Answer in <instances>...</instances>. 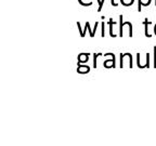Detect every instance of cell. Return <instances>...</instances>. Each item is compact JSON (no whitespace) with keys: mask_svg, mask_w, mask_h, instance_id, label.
<instances>
[{"mask_svg":"<svg viewBox=\"0 0 156 146\" xmlns=\"http://www.w3.org/2000/svg\"><path fill=\"white\" fill-rule=\"evenodd\" d=\"M132 55L130 53H122L120 54V67L122 68H132Z\"/></svg>","mask_w":156,"mask_h":146,"instance_id":"obj_1","label":"cell"},{"mask_svg":"<svg viewBox=\"0 0 156 146\" xmlns=\"http://www.w3.org/2000/svg\"><path fill=\"white\" fill-rule=\"evenodd\" d=\"M122 19H124V16H122V14L119 15V32H118V36L119 37H122L124 36V28L125 27H128L129 28V37L131 38L132 37V24L130 22H124L122 21Z\"/></svg>","mask_w":156,"mask_h":146,"instance_id":"obj_2","label":"cell"},{"mask_svg":"<svg viewBox=\"0 0 156 146\" xmlns=\"http://www.w3.org/2000/svg\"><path fill=\"white\" fill-rule=\"evenodd\" d=\"M136 65H138L139 68H141V69L151 67V63H150V53H145V62L141 61V54L136 53Z\"/></svg>","mask_w":156,"mask_h":146,"instance_id":"obj_3","label":"cell"},{"mask_svg":"<svg viewBox=\"0 0 156 146\" xmlns=\"http://www.w3.org/2000/svg\"><path fill=\"white\" fill-rule=\"evenodd\" d=\"M89 71H90V66L85 65V64H78V66H77V73L78 74L83 75V74H88Z\"/></svg>","mask_w":156,"mask_h":146,"instance_id":"obj_4","label":"cell"},{"mask_svg":"<svg viewBox=\"0 0 156 146\" xmlns=\"http://www.w3.org/2000/svg\"><path fill=\"white\" fill-rule=\"evenodd\" d=\"M89 56H90V54H89V53H80V54H78V56H77L78 64H86L88 61H89Z\"/></svg>","mask_w":156,"mask_h":146,"instance_id":"obj_5","label":"cell"},{"mask_svg":"<svg viewBox=\"0 0 156 146\" xmlns=\"http://www.w3.org/2000/svg\"><path fill=\"white\" fill-rule=\"evenodd\" d=\"M143 25H144V35H145V37H147V38H151L152 35L149 33V28H150V26L152 25V22H151V21H149V19H147V17H146V19H144Z\"/></svg>","mask_w":156,"mask_h":146,"instance_id":"obj_6","label":"cell"},{"mask_svg":"<svg viewBox=\"0 0 156 146\" xmlns=\"http://www.w3.org/2000/svg\"><path fill=\"white\" fill-rule=\"evenodd\" d=\"M116 58H115V56H113L111 60H106V61L103 62V66H104L105 68H115L116 67Z\"/></svg>","mask_w":156,"mask_h":146,"instance_id":"obj_7","label":"cell"},{"mask_svg":"<svg viewBox=\"0 0 156 146\" xmlns=\"http://www.w3.org/2000/svg\"><path fill=\"white\" fill-rule=\"evenodd\" d=\"M151 2L152 0H138V11L141 12L142 7H149Z\"/></svg>","mask_w":156,"mask_h":146,"instance_id":"obj_8","label":"cell"},{"mask_svg":"<svg viewBox=\"0 0 156 146\" xmlns=\"http://www.w3.org/2000/svg\"><path fill=\"white\" fill-rule=\"evenodd\" d=\"M86 25H87V27H88V30L90 32V37H91V38H93V37H94V35H95V32H97V29H98V26L100 25V23H99V22H95L93 29L90 27V23H89V22H86Z\"/></svg>","mask_w":156,"mask_h":146,"instance_id":"obj_9","label":"cell"},{"mask_svg":"<svg viewBox=\"0 0 156 146\" xmlns=\"http://www.w3.org/2000/svg\"><path fill=\"white\" fill-rule=\"evenodd\" d=\"M116 24V23L113 21V19H110V21H108V26H110V36L112 37V38H115L116 36V34L114 33V30H113V26Z\"/></svg>","mask_w":156,"mask_h":146,"instance_id":"obj_10","label":"cell"},{"mask_svg":"<svg viewBox=\"0 0 156 146\" xmlns=\"http://www.w3.org/2000/svg\"><path fill=\"white\" fill-rule=\"evenodd\" d=\"M78 3L83 7H91L93 5V0H78Z\"/></svg>","mask_w":156,"mask_h":146,"instance_id":"obj_11","label":"cell"},{"mask_svg":"<svg viewBox=\"0 0 156 146\" xmlns=\"http://www.w3.org/2000/svg\"><path fill=\"white\" fill-rule=\"evenodd\" d=\"M119 1L124 7H130L134 3V0H119Z\"/></svg>","mask_w":156,"mask_h":146,"instance_id":"obj_12","label":"cell"},{"mask_svg":"<svg viewBox=\"0 0 156 146\" xmlns=\"http://www.w3.org/2000/svg\"><path fill=\"white\" fill-rule=\"evenodd\" d=\"M101 26H102V29H101V37L104 38L105 37V23H104V21L101 22Z\"/></svg>","mask_w":156,"mask_h":146,"instance_id":"obj_13","label":"cell"},{"mask_svg":"<svg viewBox=\"0 0 156 146\" xmlns=\"http://www.w3.org/2000/svg\"><path fill=\"white\" fill-rule=\"evenodd\" d=\"M153 54H154V58H153V67L156 68V46L153 48Z\"/></svg>","mask_w":156,"mask_h":146,"instance_id":"obj_14","label":"cell"},{"mask_svg":"<svg viewBox=\"0 0 156 146\" xmlns=\"http://www.w3.org/2000/svg\"><path fill=\"white\" fill-rule=\"evenodd\" d=\"M104 1L105 0H101V3L100 5H99V7H98V12H101V11H102V8H103V5H104Z\"/></svg>","mask_w":156,"mask_h":146,"instance_id":"obj_15","label":"cell"},{"mask_svg":"<svg viewBox=\"0 0 156 146\" xmlns=\"http://www.w3.org/2000/svg\"><path fill=\"white\" fill-rule=\"evenodd\" d=\"M111 5H112L113 7H117L118 2H116V0H111Z\"/></svg>","mask_w":156,"mask_h":146,"instance_id":"obj_16","label":"cell"},{"mask_svg":"<svg viewBox=\"0 0 156 146\" xmlns=\"http://www.w3.org/2000/svg\"><path fill=\"white\" fill-rule=\"evenodd\" d=\"M154 34H155V35H156V24H155V25H154Z\"/></svg>","mask_w":156,"mask_h":146,"instance_id":"obj_17","label":"cell"},{"mask_svg":"<svg viewBox=\"0 0 156 146\" xmlns=\"http://www.w3.org/2000/svg\"><path fill=\"white\" fill-rule=\"evenodd\" d=\"M154 2H155V5H156V0H155V1H154Z\"/></svg>","mask_w":156,"mask_h":146,"instance_id":"obj_18","label":"cell"}]
</instances>
